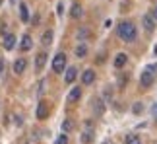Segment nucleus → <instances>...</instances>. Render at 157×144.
<instances>
[{"mask_svg":"<svg viewBox=\"0 0 157 144\" xmlns=\"http://www.w3.org/2000/svg\"><path fill=\"white\" fill-rule=\"evenodd\" d=\"M118 37L122 39L124 43H132V41H136V37H138L136 26L132 22H122L118 26Z\"/></svg>","mask_w":157,"mask_h":144,"instance_id":"nucleus-1","label":"nucleus"},{"mask_svg":"<svg viewBox=\"0 0 157 144\" xmlns=\"http://www.w3.org/2000/svg\"><path fill=\"white\" fill-rule=\"evenodd\" d=\"M155 72H157V66H147L142 72V76H140L142 88H151V84L155 82Z\"/></svg>","mask_w":157,"mask_h":144,"instance_id":"nucleus-2","label":"nucleus"},{"mask_svg":"<svg viewBox=\"0 0 157 144\" xmlns=\"http://www.w3.org/2000/svg\"><path fill=\"white\" fill-rule=\"evenodd\" d=\"M64 68H66V55L64 53H58L52 58V72H64Z\"/></svg>","mask_w":157,"mask_h":144,"instance_id":"nucleus-3","label":"nucleus"},{"mask_svg":"<svg viewBox=\"0 0 157 144\" xmlns=\"http://www.w3.org/2000/svg\"><path fill=\"white\" fill-rule=\"evenodd\" d=\"M91 140H93V123L86 121V125H83V133H82V142L89 144Z\"/></svg>","mask_w":157,"mask_h":144,"instance_id":"nucleus-4","label":"nucleus"},{"mask_svg":"<svg viewBox=\"0 0 157 144\" xmlns=\"http://www.w3.org/2000/svg\"><path fill=\"white\" fill-rule=\"evenodd\" d=\"M35 115H37V119H47L49 117V105H47V101H41V103L37 105Z\"/></svg>","mask_w":157,"mask_h":144,"instance_id":"nucleus-5","label":"nucleus"},{"mask_svg":"<svg viewBox=\"0 0 157 144\" xmlns=\"http://www.w3.org/2000/svg\"><path fill=\"white\" fill-rule=\"evenodd\" d=\"M4 49L6 51H10V49H14L16 47V35L14 33H8V35H4Z\"/></svg>","mask_w":157,"mask_h":144,"instance_id":"nucleus-6","label":"nucleus"},{"mask_svg":"<svg viewBox=\"0 0 157 144\" xmlns=\"http://www.w3.org/2000/svg\"><path fill=\"white\" fill-rule=\"evenodd\" d=\"M31 47H33L31 37H29V35H23L21 41H20V49H21L23 53H27V51H31Z\"/></svg>","mask_w":157,"mask_h":144,"instance_id":"nucleus-7","label":"nucleus"},{"mask_svg":"<svg viewBox=\"0 0 157 144\" xmlns=\"http://www.w3.org/2000/svg\"><path fill=\"white\" fill-rule=\"evenodd\" d=\"M25 66H27V61L25 58H17V61L14 62V72L16 74H23V72H25Z\"/></svg>","mask_w":157,"mask_h":144,"instance_id":"nucleus-8","label":"nucleus"},{"mask_svg":"<svg viewBox=\"0 0 157 144\" xmlns=\"http://www.w3.org/2000/svg\"><path fill=\"white\" fill-rule=\"evenodd\" d=\"M95 82V72L93 70H86L82 74V84L83 86H89V84H93Z\"/></svg>","mask_w":157,"mask_h":144,"instance_id":"nucleus-9","label":"nucleus"},{"mask_svg":"<svg viewBox=\"0 0 157 144\" xmlns=\"http://www.w3.org/2000/svg\"><path fill=\"white\" fill-rule=\"evenodd\" d=\"M45 64H47V53H41V55H37V58H35V70L41 72L45 68Z\"/></svg>","mask_w":157,"mask_h":144,"instance_id":"nucleus-10","label":"nucleus"},{"mask_svg":"<svg viewBox=\"0 0 157 144\" xmlns=\"http://www.w3.org/2000/svg\"><path fill=\"white\" fill-rule=\"evenodd\" d=\"M144 27H146V31H153V29H155V20H153L151 14L144 16Z\"/></svg>","mask_w":157,"mask_h":144,"instance_id":"nucleus-11","label":"nucleus"},{"mask_svg":"<svg viewBox=\"0 0 157 144\" xmlns=\"http://www.w3.org/2000/svg\"><path fill=\"white\" fill-rule=\"evenodd\" d=\"M126 62H128V55H126V53H118V55L114 57V66L117 68H122Z\"/></svg>","mask_w":157,"mask_h":144,"instance_id":"nucleus-12","label":"nucleus"},{"mask_svg":"<svg viewBox=\"0 0 157 144\" xmlns=\"http://www.w3.org/2000/svg\"><path fill=\"white\" fill-rule=\"evenodd\" d=\"M80 98H82V90L80 88H72L70 94H68V101H70V103H76Z\"/></svg>","mask_w":157,"mask_h":144,"instance_id":"nucleus-13","label":"nucleus"},{"mask_svg":"<svg viewBox=\"0 0 157 144\" xmlns=\"http://www.w3.org/2000/svg\"><path fill=\"white\" fill-rule=\"evenodd\" d=\"M52 39H54V33H52V29H47V31L43 33V37H41V43H43L45 47H49L52 43Z\"/></svg>","mask_w":157,"mask_h":144,"instance_id":"nucleus-14","label":"nucleus"},{"mask_svg":"<svg viewBox=\"0 0 157 144\" xmlns=\"http://www.w3.org/2000/svg\"><path fill=\"white\" fill-rule=\"evenodd\" d=\"M70 16L74 18V20H80V18L83 16V10H82V6H80V4H74V6H72V10H70Z\"/></svg>","mask_w":157,"mask_h":144,"instance_id":"nucleus-15","label":"nucleus"},{"mask_svg":"<svg viewBox=\"0 0 157 144\" xmlns=\"http://www.w3.org/2000/svg\"><path fill=\"white\" fill-rule=\"evenodd\" d=\"M76 76H78V70L76 68H68V72H66V76H64V82L66 84H72L76 80Z\"/></svg>","mask_w":157,"mask_h":144,"instance_id":"nucleus-16","label":"nucleus"},{"mask_svg":"<svg viewBox=\"0 0 157 144\" xmlns=\"http://www.w3.org/2000/svg\"><path fill=\"white\" fill-rule=\"evenodd\" d=\"M20 18H21V22H29V10L25 4H20Z\"/></svg>","mask_w":157,"mask_h":144,"instance_id":"nucleus-17","label":"nucleus"},{"mask_svg":"<svg viewBox=\"0 0 157 144\" xmlns=\"http://www.w3.org/2000/svg\"><path fill=\"white\" fill-rule=\"evenodd\" d=\"M93 109H95V113H97V115H101V113L105 111L103 101H101V99H93Z\"/></svg>","mask_w":157,"mask_h":144,"instance_id":"nucleus-18","label":"nucleus"},{"mask_svg":"<svg viewBox=\"0 0 157 144\" xmlns=\"http://www.w3.org/2000/svg\"><path fill=\"white\" fill-rule=\"evenodd\" d=\"M74 53H76V57H78V58H83V57L87 55V47H86V45H78Z\"/></svg>","mask_w":157,"mask_h":144,"instance_id":"nucleus-19","label":"nucleus"},{"mask_svg":"<svg viewBox=\"0 0 157 144\" xmlns=\"http://www.w3.org/2000/svg\"><path fill=\"white\" fill-rule=\"evenodd\" d=\"M126 144H142V140L138 134H128L126 136Z\"/></svg>","mask_w":157,"mask_h":144,"instance_id":"nucleus-20","label":"nucleus"},{"mask_svg":"<svg viewBox=\"0 0 157 144\" xmlns=\"http://www.w3.org/2000/svg\"><path fill=\"white\" fill-rule=\"evenodd\" d=\"M72 129H74V123H72L70 119H66V121L62 123V130H64V133H70Z\"/></svg>","mask_w":157,"mask_h":144,"instance_id":"nucleus-21","label":"nucleus"},{"mask_svg":"<svg viewBox=\"0 0 157 144\" xmlns=\"http://www.w3.org/2000/svg\"><path fill=\"white\" fill-rule=\"evenodd\" d=\"M89 37V31H87V29H80V31H78V39H87Z\"/></svg>","mask_w":157,"mask_h":144,"instance_id":"nucleus-22","label":"nucleus"},{"mask_svg":"<svg viewBox=\"0 0 157 144\" xmlns=\"http://www.w3.org/2000/svg\"><path fill=\"white\" fill-rule=\"evenodd\" d=\"M132 111H134V113H142V111H144V105L140 103V101H138V103H134V107H132Z\"/></svg>","mask_w":157,"mask_h":144,"instance_id":"nucleus-23","label":"nucleus"},{"mask_svg":"<svg viewBox=\"0 0 157 144\" xmlns=\"http://www.w3.org/2000/svg\"><path fill=\"white\" fill-rule=\"evenodd\" d=\"M58 144H68V134H60L58 136Z\"/></svg>","mask_w":157,"mask_h":144,"instance_id":"nucleus-24","label":"nucleus"},{"mask_svg":"<svg viewBox=\"0 0 157 144\" xmlns=\"http://www.w3.org/2000/svg\"><path fill=\"white\" fill-rule=\"evenodd\" d=\"M2 72H4V61L0 58V76H2Z\"/></svg>","mask_w":157,"mask_h":144,"instance_id":"nucleus-25","label":"nucleus"},{"mask_svg":"<svg viewBox=\"0 0 157 144\" xmlns=\"http://www.w3.org/2000/svg\"><path fill=\"white\" fill-rule=\"evenodd\" d=\"M151 16H153V20L157 22V6H155V8H153V14H151Z\"/></svg>","mask_w":157,"mask_h":144,"instance_id":"nucleus-26","label":"nucleus"},{"mask_svg":"<svg viewBox=\"0 0 157 144\" xmlns=\"http://www.w3.org/2000/svg\"><path fill=\"white\" fill-rule=\"evenodd\" d=\"M103 144H111V142H103Z\"/></svg>","mask_w":157,"mask_h":144,"instance_id":"nucleus-27","label":"nucleus"},{"mask_svg":"<svg viewBox=\"0 0 157 144\" xmlns=\"http://www.w3.org/2000/svg\"><path fill=\"white\" fill-rule=\"evenodd\" d=\"M0 4H2V0H0Z\"/></svg>","mask_w":157,"mask_h":144,"instance_id":"nucleus-28","label":"nucleus"}]
</instances>
